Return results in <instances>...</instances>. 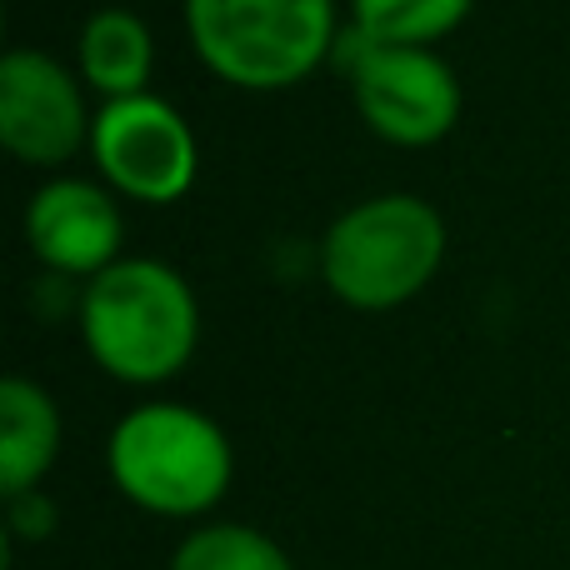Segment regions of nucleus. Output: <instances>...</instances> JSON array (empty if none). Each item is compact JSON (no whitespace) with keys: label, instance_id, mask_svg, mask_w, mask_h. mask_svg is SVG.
Returning a JSON list of instances; mask_svg holds the SVG:
<instances>
[{"label":"nucleus","instance_id":"ddd939ff","mask_svg":"<svg viewBox=\"0 0 570 570\" xmlns=\"http://www.w3.org/2000/svg\"><path fill=\"white\" fill-rule=\"evenodd\" d=\"M50 525H56V505L46 501L40 491H26V495H10V531L16 535H50Z\"/></svg>","mask_w":570,"mask_h":570},{"label":"nucleus","instance_id":"f8f14e48","mask_svg":"<svg viewBox=\"0 0 570 570\" xmlns=\"http://www.w3.org/2000/svg\"><path fill=\"white\" fill-rule=\"evenodd\" d=\"M170 570H295V566L281 551V541H271L266 531L216 521L180 541V551L170 556Z\"/></svg>","mask_w":570,"mask_h":570},{"label":"nucleus","instance_id":"f257e3e1","mask_svg":"<svg viewBox=\"0 0 570 570\" xmlns=\"http://www.w3.org/2000/svg\"><path fill=\"white\" fill-rule=\"evenodd\" d=\"M80 341L106 375L126 385H160L196 355V291L166 261L120 256L80 285Z\"/></svg>","mask_w":570,"mask_h":570},{"label":"nucleus","instance_id":"20e7f679","mask_svg":"<svg viewBox=\"0 0 570 570\" xmlns=\"http://www.w3.org/2000/svg\"><path fill=\"white\" fill-rule=\"evenodd\" d=\"M200 66L240 90L301 86L335 56V0H186Z\"/></svg>","mask_w":570,"mask_h":570},{"label":"nucleus","instance_id":"6e6552de","mask_svg":"<svg viewBox=\"0 0 570 570\" xmlns=\"http://www.w3.org/2000/svg\"><path fill=\"white\" fill-rule=\"evenodd\" d=\"M26 246L56 276L96 281L120 261V240H126V220L106 186L96 180L60 176L46 180L36 196L26 200Z\"/></svg>","mask_w":570,"mask_h":570},{"label":"nucleus","instance_id":"9b49d317","mask_svg":"<svg viewBox=\"0 0 570 570\" xmlns=\"http://www.w3.org/2000/svg\"><path fill=\"white\" fill-rule=\"evenodd\" d=\"M475 0H351L355 30L375 46H425L435 50V40H445Z\"/></svg>","mask_w":570,"mask_h":570},{"label":"nucleus","instance_id":"9d476101","mask_svg":"<svg viewBox=\"0 0 570 570\" xmlns=\"http://www.w3.org/2000/svg\"><path fill=\"white\" fill-rule=\"evenodd\" d=\"M76 60H80V80L90 90H100L106 100L146 96L150 66H156V36H150V26L136 10L106 6L80 26Z\"/></svg>","mask_w":570,"mask_h":570},{"label":"nucleus","instance_id":"423d86ee","mask_svg":"<svg viewBox=\"0 0 570 570\" xmlns=\"http://www.w3.org/2000/svg\"><path fill=\"white\" fill-rule=\"evenodd\" d=\"M90 156L110 190L146 206H176L200 170V146L190 120L166 96L106 100L90 126Z\"/></svg>","mask_w":570,"mask_h":570},{"label":"nucleus","instance_id":"39448f33","mask_svg":"<svg viewBox=\"0 0 570 570\" xmlns=\"http://www.w3.org/2000/svg\"><path fill=\"white\" fill-rule=\"evenodd\" d=\"M361 120L401 150H425L445 140L461 120V80L445 56L425 46H375L361 30H345L335 46Z\"/></svg>","mask_w":570,"mask_h":570},{"label":"nucleus","instance_id":"1a4fd4ad","mask_svg":"<svg viewBox=\"0 0 570 570\" xmlns=\"http://www.w3.org/2000/svg\"><path fill=\"white\" fill-rule=\"evenodd\" d=\"M60 451V411L50 391L30 375H6L0 381V491L26 495L40 491L46 471Z\"/></svg>","mask_w":570,"mask_h":570},{"label":"nucleus","instance_id":"0eeeda50","mask_svg":"<svg viewBox=\"0 0 570 570\" xmlns=\"http://www.w3.org/2000/svg\"><path fill=\"white\" fill-rule=\"evenodd\" d=\"M96 110L86 106L80 76L46 50L16 46L0 56V140L26 166H66L90 146Z\"/></svg>","mask_w":570,"mask_h":570},{"label":"nucleus","instance_id":"f03ea898","mask_svg":"<svg viewBox=\"0 0 570 570\" xmlns=\"http://www.w3.org/2000/svg\"><path fill=\"white\" fill-rule=\"evenodd\" d=\"M106 471L126 501L150 515H206L236 475V451L206 411L180 401H146L116 421Z\"/></svg>","mask_w":570,"mask_h":570},{"label":"nucleus","instance_id":"7ed1b4c3","mask_svg":"<svg viewBox=\"0 0 570 570\" xmlns=\"http://www.w3.org/2000/svg\"><path fill=\"white\" fill-rule=\"evenodd\" d=\"M445 261V216L421 196L385 190L331 220L321 240V281L351 311H395L435 281Z\"/></svg>","mask_w":570,"mask_h":570}]
</instances>
